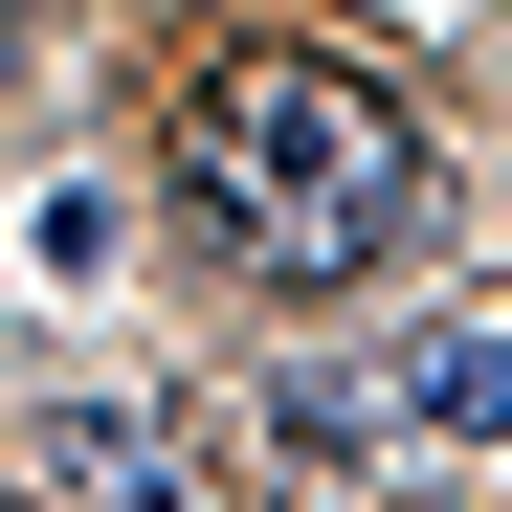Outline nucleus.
Returning a JSON list of instances; mask_svg holds the SVG:
<instances>
[{"label": "nucleus", "instance_id": "obj_3", "mask_svg": "<svg viewBox=\"0 0 512 512\" xmlns=\"http://www.w3.org/2000/svg\"><path fill=\"white\" fill-rule=\"evenodd\" d=\"M45 468H67V490H201V468H156V423H67Z\"/></svg>", "mask_w": 512, "mask_h": 512}, {"label": "nucleus", "instance_id": "obj_1", "mask_svg": "<svg viewBox=\"0 0 512 512\" xmlns=\"http://www.w3.org/2000/svg\"><path fill=\"white\" fill-rule=\"evenodd\" d=\"M179 201H201L268 290H334V268H379V245L423 223V134H401L334 45H223L201 90H179Z\"/></svg>", "mask_w": 512, "mask_h": 512}, {"label": "nucleus", "instance_id": "obj_2", "mask_svg": "<svg viewBox=\"0 0 512 512\" xmlns=\"http://www.w3.org/2000/svg\"><path fill=\"white\" fill-rule=\"evenodd\" d=\"M379 423H423V446H512V312H446V334H401Z\"/></svg>", "mask_w": 512, "mask_h": 512}]
</instances>
